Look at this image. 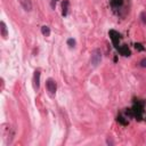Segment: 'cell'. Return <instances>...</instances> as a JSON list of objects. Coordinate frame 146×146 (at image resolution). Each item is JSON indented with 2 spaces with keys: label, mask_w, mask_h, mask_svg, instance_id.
<instances>
[{
  "label": "cell",
  "mask_w": 146,
  "mask_h": 146,
  "mask_svg": "<svg viewBox=\"0 0 146 146\" xmlns=\"http://www.w3.org/2000/svg\"><path fill=\"white\" fill-rule=\"evenodd\" d=\"M144 107H145V102L140 99H135L131 108L128 110V113L130 116L136 117V120H140L144 113Z\"/></svg>",
  "instance_id": "1"
},
{
  "label": "cell",
  "mask_w": 146,
  "mask_h": 146,
  "mask_svg": "<svg viewBox=\"0 0 146 146\" xmlns=\"http://www.w3.org/2000/svg\"><path fill=\"white\" fill-rule=\"evenodd\" d=\"M100 62H102V51L99 49H94L90 57V64L96 67L100 64Z\"/></svg>",
  "instance_id": "2"
},
{
  "label": "cell",
  "mask_w": 146,
  "mask_h": 146,
  "mask_svg": "<svg viewBox=\"0 0 146 146\" xmlns=\"http://www.w3.org/2000/svg\"><path fill=\"white\" fill-rule=\"evenodd\" d=\"M46 88H47L48 92H49L51 96H54V95L56 94V89H57V83H56V81H55L54 79L49 78V79L46 81Z\"/></svg>",
  "instance_id": "3"
},
{
  "label": "cell",
  "mask_w": 146,
  "mask_h": 146,
  "mask_svg": "<svg viewBox=\"0 0 146 146\" xmlns=\"http://www.w3.org/2000/svg\"><path fill=\"white\" fill-rule=\"evenodd\" d=\"M110 38H111V40H112L113 46L117 49V48H119V42H120V40H121V34H120L119 32H116L115 30H111V31H110Z\"/></svg>",
  "instance_id": "4"
},
{
  "label": "cell",
  "mask_w": 146,
  "mask_h": 146,
  "mask_svg": "<svg viewBox=\"0 0 146 146\" xmlns=\"http://www.w3.org/2000/svg\"><path fill=\"white\" fill-rule=\"evenodd\" d=\"M40 70H35L34 71V74H33V87L35 90H38L40 88Z\"/></svg>",
  "instance_id": "5"
},
{
  "label": "cell",
  "mask_w": 146,
  "mask_h": 146,
  "mask_svg": "<svg viewBox=\"0 0 146 146\" xmlns=\"http://www.w3.org/2000/svg\"><path fill=\"white\" fill-rule=\"evenodd\" d=\"M117 51H119L121 55L125 56V57H129V56L131 55V51H130V49L128 48V46H127V44H122V46H119V48H117Z\"/></svg>",
  "instance_id": "6"
},
{
  "label": "cell",
  "mask_w": 146,
  "mask_h": 146,
  "mask_svg": "<svg viewBox=\"0 0 146 146\" xmlns=\"http://www.w3.org/2000/svg\"><path fill=\"white\" fill-rule=\"evenodd\" d=\"M111 1V6L114 10H117V9H121L125 2V0H110Z\"/></svg>",
  "instance_id": "7"
},
{
  "label": "cell",
  "mask_w": 146,
  "mask_h": 146,
  "mask_svg": "<svg viewBox=\"0 0 146 146\" xmlns=\"http://www.w3.org/2000/svg\"><path fill=\"white\" fill-rule=\"evenodd\" d=\"M22 7L24 8L25 11H31L32 10V2L31 0H19Z\"/></svg>",
  "instance_id": "8"
},
{
  "label": "cell",
  "mask_w": 146,
  "mask_h": 146,
  "mask_svg": "<svg viewBox=\"0 0 146 146\" xmlns=\"http://www.w3.org/2000/svg\"><path fill=\"white\" fill-rule=\"evenodd\" d=\"M0 30H1V35L3 39H7L8 36V32H7V26L5 24V22H1L0 23Z\"/></svg>",
  "instance_id": "9"
},
{
  "label": "cell",
  "mask_w": 146,
  "mask_h": 146,
  "mask_svg": "<svg viewBox=\"0 0 146 146\" xmlns=\"http://www.w3.org/2000/svg\"><path fill=\"white\" fill-rule=\"evenodd\" d=\"M67 11H68V0H64L62 3V15L66 16Z\"/></svg>",
  "instance_id": "10"
},
{
  "label": "cell",
  "mask_w": 146,
  "mask_h": 146,
  "mask_svg": "<svg viewBox=\"0 0 146 146\" xmlns=\"http://www.w3.org/2000/svg\"><path fill=\"white\" fill-rule=\"evenodd\" d=\"M41 33H42L44 36H49V35H50V29H49V26L43 25V26L41 27Z\"/></svg>",
  "instance_id": "11"
},
{
  "label": "cell",
  "mask_w": 146,
  "mask_h": 146,
  "mask_svg": "<svg viewBox=\"0 0 146 146\" xmlns=\"http://www.w3.org/2000/svg\"><path fill=\"white\" fill-rule=\"evenodd\" d=\"M67 46H68L70 48H74V47H75V40L72 39V38L67 39Z\"/></svg>",
  "instance_id": "12"
},
{
  "label": "cell",
  "mask_w": 146,
  "mask_h": 146,
  "mask_svg": "<svg viewBox=\"0 0 146 146\" xmlns=\"http://www.w3.org/2000/svg\"><path fill=\"white\" fill-rule=\"evenodd\" d=\"M140 21L143 22V24H146V13L145 11L140 13Z\"/></svg>",
  "instance_id": "13"
},
{
  "label": "cell",
  "mask_w": 146,
  "mask_h": 146,
  "mask_svg": "<svg viewBox=\"0 0 146 146\" xmlns=\"http://www.w3.org/2000/svg\"><path fill=\"white\" fill-rule=\"evenodd\" d=\"M135 47H136V49H138L139 51L145 50V48H144V47H143V44H140V43H136V44H135Z\"/></svg>",
  "instance_id": "14"
},
{
  "label": "cell",
  "mask_w": 146,
  "mask_h": 146,
  "mask_svg": "<svg viewBox=\"0 0 146 146\" xmlns=\"http://www.w3.org/2000/svg\"><path fill=\"white\" fill-rule=\"evenodd\" d=\"M139 66H140V67H146V58H143V59L139 62Z\"/></svg>",
  "instance_id": "15"
},
{
  "label": "cell",
  "mask_w": 146,
  "mask_h": 146,
  "mask_svg": "<svg viewBox=\"0 0 146 146\" xmlns=\"http://www.w3.org/2000/svg\"><path fill=\"white\" fill-rule=\"evenodd\" d=\"M56 1L57 0H51V8L55 9V6H56Z\"/></svg>",
  "instance_id": "16"
},
{
  "label": "cell",
  "mask_w": 146,
  "mask_h": 146,
  "mask_svg": "<svg viewBox=\"0 0 146 146\" xmlns=\"http://www.w3.org/2000/svg\"><path fill=\"white\" fill-rule=\"evenodd\" d=\"M107 144H111V145H113V141H112V140H110V139H107Z\"/></svg>",
  "instance_id": "17"
}]
</instances>
